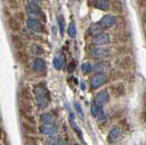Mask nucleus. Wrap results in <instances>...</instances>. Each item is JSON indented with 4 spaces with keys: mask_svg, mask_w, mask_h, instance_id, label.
<instances>
[{
    "mask_svg": "<svg viewBox=\"0 0 146 145\" xmlns=\"http://www.w3.org/2000/svg\"><path fill=\"white\" fill-rule=\"evenodd\" d=\"M91 115L94 118H98V119H100V120H104V113L103 107L98 106L95 103H93L91 105Z\"/></svg>",
    "mask_w": 146,
    "mask_h": 145,
    "instance_id": "13",
    "label": "nucleus"
},
{
    "mask_svg": "<svg viewBox=\"0 0 146 145\" xmlns=\"http://www.w3.org/2000/svg\"><path fill=\"white\" fill-rule=\"evenodd\" d=\"M81 87H82V90H86V85H84V83H82Z\"/></svg>",
    "mask_w": 146,
    "mask_h": 145,
    "instance_id": "34",
    "label": "nucleus"
},
{
    "mask_svg": "<svg viewBox=\"0 0 146 145\" xmlns=\"http://www.w3.org/2000/svg\"><path fill=\"white\" fill-rule=\"evenodd\" d=\"M121 136V130L119 126H113L110 129L108 137H107V140L109 143H115L116 141L119 140Z\"/></svg>",
    "mask_w": 146,
    "mask_h": 145,
    "instance_id": "8",
    "label": "nucleus"
},
{
    "mask_svg": "<svg viewBox=\"0 0 146 145\" xmlns=\"http://www.w3.org/2000/svg\"><path fill=\"white\" fill-rule=\"evenodd\" d=\"M54 120V117L50 113H44L40 116V121H42L44 124L46 123H52V121Z\"/></svg>",
    "mask_w": 146,
    "mask_h": 145,
    "instance_id": "21",
    "label": "nucleus"
},
{
    "mask_svg": "<svg viewBox=\"0 0 146 145\" xmlns=\"http://www.w3.org/2000/svg\"><path fill=\"white\" fill-rule=\"evenodd\" d=\"M11 42H13V47L15 48L17 50H21V49L24 48L23 41L20 39V37L18 35L13 34V35H11Z\"/></svg>",
    "mask_w": 146,
    "mask_h": 145,
    "instance_id": "17",
    "label": "nucleus"
},
{
    "mask_svg": "<svg viewBox=\"0 0 146 145\" xmlns=\"http://www.w3.org/2000/svg\"><path fill=\"white\" fill-rule=\"evenodd\" d=\"M27 24H28V28L33 31H35V32H43V31H45V30H44L45 28L44 25L36 19L30 18L28 20Z\"/></svg>",
    "mask_w": 146,
    "mask_h": 145,
    "instance_id": "9",
    "label": "nucleus"
},
{
    "mask_svg": "<svg viewBox=\"0 0 146 145\" xmlns=\"http://www.w3.org/2000/svg\"><path fill=\"white\" fill-rule=\"evenodd\" d=\"M68 70L69 73H72V72L75 70V63L73 62V61H72V62L68 65Z\"/></svg>",
    "mask_w": 146,
    "mask_h": 145,
    "instance_id": "31",
    "label": "nucleus"
},
{
    "mask_svg": "<svg viewBox=\"0 0 146 145\" xmlns=\"http://www.w3.org/2000/svg\"><path fill=\"white\" fill-rule=\"evenodd\" d=\"M145 2H146V0H138V4H139V6L141 8L144 7V6H145Z\"/></svg>",
    "mask_w": 146,
    "mask_h": 145,
    "instance_id": "33",
    "label": "nucleus"
},
{
    "mask_svg": "<svg viewBox=\"0 0 146 145\" xmlns=\"http://www.w3.org/2000/svg\"><path fill=\"white\" fill-rule=\"evenodd\" d=\"M134 59L131 56H125L121 58L119 62V66L123 70H128L131 69L134 66Z\"/></svg>",
    "mask_w": 146,
    "mask_h": 145,
    "instance_id": "12",
    "label": "nucleus"
},
{
    "mask_svg": "<svg viewBox=\"0 0 146 145\" xmlns=\"http://www.w3.org/2000/svg\"><path fill=\"white\" fill-rule=\"evenodd\" d=\"M68 34L71 38H75L76 34H77V28H76V25L75 23H70L68 26Z\"/></svg>",
    "mask_w": 146,
    "mask_h": 145,
    "instance_id": "26",
    "label": "nucleus"
},
{
    "mask_svg": "<svg viewBox=\"0 0 146 145\" xmlns=\"http://www.w3.org/2000/svg\"><path fill=\"white\" fill-rule=\"evenodd\" d=\"M35 99L37 104L40 108H46L48 105V103L50 101L49 98V92L44 85H38L35 88Z\"/></svg>",
    "mask_w": 146,
    "mask_h": 145,
    "instance_id": "1",
    "label": "nucleus"
},
{
    "mask_svg": "<svg viewBox=\"0 0 146 145\" xmlns=\"http://www.w3.org/2000/svg\"><path fill=\"white\" fill-rule=\"evenodd\" d=\"M109 101V93L106 89H103V90L99 91L95 96L94 103L97 104L98 106L103 107L104 104H106Z\"/></svg>",
    "mask_w": 146,
    "mask_h": 145,
    "instance_id": "3",
    "label": "nucleus"
},
{
    "mask_svg": "<svg viewBox=\"0 0 146 145\" xmlns=\"http://www.w3.org/2000/svg\"><path fill=\"white\" fill-rule=\"evenodd\" d=\"M23 126H24V129L30 134H34L35 133V128L31 125V124H28V123H23Z\"/></svg>",
    "mask_w": 146,
    "mask_h": 145,
    "instance_id": "28",
    "label": "nucleus"
},
{
    "mask_svg": "<svg viewBox=\"0 0 146 145\" xmlns=\"http://www.w3.org/2000/svg\"><path fill=\"white\" fill-rule=\"evenodd\" d=\"M41 0H31V2L33 3H39Z\"/></svg>",
    "mask_w": 146,
    "mask_h": 145,
    "instance_id": "35",
    "label": "nucleus"
},
{
    "mask_svg": "<svg viewBox=\"0 0 146 145\" xmlns=\"http://www.w3.org/2000/svg\"><path fill=\"white\" fill-rule=\"evenodd\" d=\"M107 80H108V77L104 72H99L91 78L90 85H91L92 89H98L99 87L103 86L107 82Z\"/></svg>",
    "mask_w": 146,
    "mask_h": 145,
    "instance_id": "2",
    "label": "nucleus"
},
{
    "mask_svg": "<svg viewBox=\"0 0 146 145\" xmlns=\"http://www.w3.org/2000/svg\"><path fill=\"white\" fill-rule=\"evenodd\" d=\"M110 55V49L104 47H99L94 48L91 51V56L95 59H104V58L108 57Z\"/></svg>",
    "mask_w": 146,
    "mask_h": 145,
    "instance_id": "6",
    "label": "nucleus"
},
{
    "mask_svg": "<svg viewBox=\"0 0 146 145\" xmlns=\"http://www.w3.org/2000/svg\"><path fill=\"white\" fill-rule=\"evenodd\" d=\"M110 68V63L108 61H101V62L96 63L94 66H93L92 69H94L95 71H99V72H104Z\"/></svg>",
    "mask_w": 146,
    "mask_h": 145,
    "instance_id": "14",
    "label": "nucleus"
},
{
    "mask_svg": "<svg viewBox=\"0 0 146 145\" xmlns=\"http://www.w3.org/2000/svg\"><path fill=\"white\" fill-rule=\"evenodd\" d=\"M102 30H103V28H101V26L98 24H94L93 26H91L89 28V34L90 35H93V36H96L97 34L101 33Z\"/></svg>",
    "mask_w": 146,
    "mask_h": 145,
    "instance_id": "23",
    "label": "nucleus"
},
{
    "mask_svg": "<svg viewBox=\"0 0 146 145\" xmlns=\"http://www.w3.org/2000/svg\"><path fill=\"white\" fill-rule=\"evenodd\" d=\"M74 106H75L76 110H77V111L79 112V114L81 115V117L84 118V112H83V109H82V107L80 105V103H74Z\"/></svg>",
    "mask_w": 146,
    "mask_h": 145,
    "instance_id": "30",
    "label": "nucleus"
},
{
    "mask_svg": "<svg viewBox=\"0 0 146 145\" xmlns=\"http://www.w3.org/2000/svg\"><path fill=\"white\" fill-rule=\"evenodd\" d=\"M93 5L102 11H106L109 8L108 0H93Z\"/></svg>",
    "mask_w": 146,
    "mask_h": 145,
    "instance_id": "16",
    "label": "nucleus"
},
{
    "mask_svg": "<svg viewBox=\"0 0 146 145\" xmlns=\"http://www.w3.org/2000/svg\"><path fill=\"white\" fill-rule=\"evenodd\" d=\"M33 69L37 72H44L46 70V63L41 58H36L33 61Z\"/></svg>",
    "mask_w": 146,
    "mask_h": 145,
    "instance_id": "15",
    "label": "nucleus"
},
{
    "mask_svg": "<svg viewBox=\"0 0 146 145\" xmlns=\"http://www.w3.org/2000/svg\"><path fill=\"white\" fill-rule=\"evenodd\" d=\"M9 6L11 9H17L18 8V3H17V0H8Z\"/></svg>",
    "mask_w": 146,
    "mask_h": 145,
    "instance_id": "29",
    "label": "nucleus"
},
{
    "mask_svg": "<svg viewBox=\"0 0 146 145\" xmlns=\"http://www.w3.org/2000/svg\"><path fill=\"white\" fill-rule=\"evenodd\" d=\"M82 71H83L84 74H89L90 72L92 71V66L87 62L84 63L83 65H82Z\"/></svg>",
    "mask_w": 146,
    "mask_h": 145,
    "instance_id": "27",
    "label": "nucleus"
},
{
    "mask_svg": "<svg viewBox=\"0 0 146 145\" xmlns=\"http://www.w3.org/2000/svg\"><path fill=\"white\" fill-rule=\"evenodd\" d=\"M59 145H66V143H63V142H60Z\"/></svg>",
    "mask_w": 146,
    "mask_h": 145,
    "instance_id": "36",
    "label": "nucleus"
},
{
    "mask_svg": "<svg viewBox=\"0 0 146 145\" xmlns=\"http://www.w3.org/2000/svg\"><path fill=\"white\" fill-rule=\"evenodd\" d=\"M112 7H113V11H117L119 13H122V5L121 3L119 1V0H113L112 1Z\"/></svg>",
    "mask_w": 146,
    "mask_h": 145,
    "instance_id": "25",
    "label": "nucleus"
},
{
    "mask_svg": "<svg viewBox=\"0 0 146 145\" xmlns=\"http://www.w3.org/2000/svg\"><path fill=\"white\" fill-rule=\"evenodd\" d=\"M116 21H117L116 17H114L112 15H106L101 19V21L98 24L101 26V28L103 30H106V28H111L112 26L115 25Z\"/></svg>",
    "mask_w": 146,
    "mask_h": 145,
    "instance_id": "11",
    "label": "nucleus"
},
{
    "mask_svg": "<svg viewBox=\"0 0 146 145\" xmlns=\"http://www.w3.org/2000/svg\"><path fill=\"white\" fill-rule=\"evenodd\" d=\"M9 27H10L11 30L14 31H19L20 28H21V26H20L18 20L14 18V17H10L9 18Z\"/></svg>",
    "mask_w": 146,
    "mask_h": 145,
    "instance_id": "19",
    "label": "nucleus"
},
{
    "mask_svg": "<svg viewBox=\"0 0 146 145\" xmlns=\"http://www.w3.org/2000/svg\"><path fill=\"white\" fill-rule=\"evenodd\" d=\"M59 144H60L59 140H57V138H53V140H51L50 141H49L48 145H59Z\"/></svg>",
    "mask_w": 146,
    "mask_h": 145,
    "instance_id": "32",
    "label": "nucleus"
},
{
    "mask_svg": "<svg viewBox=\"0 0 146 145\" xmlns=\"http://www.w3.org/2000/svg\"><path fill=\"white\" fill-rule=\"evenodd\" d=\"M109 89H110L111 94L115 98H119L125 94V86L123 83H114V85L110 86Z\"/></svg>",
    "mask_w": 146,
    "mask_h": 145,
    "instance_id": "5",
    "label": "nucleus"
},
{
    "mask_svg": "<svg viewBox=\"0 0 146 145\" xmlns=\"http://www.w3.org/2000/svg\"><path fill=\"white\" fill-rule=\"evenodd\" d=\"M109 41H110V36L107 33H104V32H101L97 34V35L94 37V39H93L94 45L100 46V47L107 45L109 43Z\"/></svg>",
    "mask_w": 146,
    "mask_h": 145,
    "instance_id": "10",
    "label": "nucleus"
},
{
    "mask_svg": "<svg viewBox=\"0 0 146 145\" xmlns=\"http://www.w3.org/2000/svg\"><path fill=\"white\" fill-rule=\"evenodd\" d=\"M27 11L30 14L33 16H37V17H40V18H43L45 20V14H44L43 11L41 10L39 6H37L35 3H29L28 6H27Z\"/></svg>",
    "mask_w": 146,
    "mask_h": 145,
    "instance_id": "7",
    "label": "nucleus"
},
{
    "mask_svg": "<svg viewBox=\"0 0 146 145\" xmlns=\"http://www.w3.org/2000/svg\"><path fill=\"white\" fill-rule=\"evenodd\" d=\"M31 52L34 54V55H37V56H40V55H43L45 53V49L43 48L42 46L38 45V44H33L31 46Z\"/></svg>",
    "mask_w": 146,
    "mask_h": 145,
    "instance_id": "22",
    "label": "nucleus"
},
{
    "mask_svg": "<svg viewBox=\"0 0 146 145\" xmlns=\"http://www.w3.org/2000/svg\"><path fill=\"white\" fill-rule=\"evenodd\" d=\"M39 131L43 135L53 136L58 133V128L53 123H46V124H43V125H41L39 127Z\"/></svg>",
    "mask_w": 146,
    "mask_h": 145,
    "instance_id": "4",
    "label": "nucleus"
},
{
    "mask_svg": "<svg viewBox=\"0 0 146 145\" xmlns=\"http://www.w3.org/2000/svg\"><path fill=\"white\" fill-rule=\"evenodd\" d=\"M64 59V56H61V57H54L53 59V66H54V68L57 69V70H60L62 69V68L65 65V60Z\"/></svg>",
    "mask_w": 146,
    "mask_h": 145,
    "instance_id": "20",
    "label": "nucleus"
},
{
    "mask_svg": "<svg viewBox=\"0 0 146 145\" xmlns=\"http://www.w3.org/2000/svg\"><path fill=\"white\" fill-rule=\"evenodd\" d=\"M15 57H16V60L18 61L19 63L23 64V65H24V64H27L29 62V56H28V54L26 53L25 51H23V50L16 51Z\"/></svg>",
    "mask_w": 146,
    "mask_h": 145,
    "instance_id": "18",
    "label": "nucleus"
},
{
    "mask_svg": "<svg viewBox=\"0 0 146 145\" xmlns=\"http://www.w3.org/2000/svg\"><path fill=\"white\" fill-rule=\"evenodd\" d=\"M57 21H58V24H59V27H60L61 35L64 36V33H65V19H64L63 15H58Z\"/></svg>",
    "mask_w": 146,
    "mask_h": 145,
    "instance_id": "24",
    "label": "nucleus"
}]
</instances>
